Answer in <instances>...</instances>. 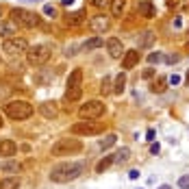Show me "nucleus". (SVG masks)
<instances>
[{
	"instance_id": "1",
	"label": "nucleus",
	"mask_w": 189,
	"mask_h": 189,
	"mask_svg": "<svg viewBox=\"0 0 189 189\" xmlns=\"http://www.w3.org/2000/svg\"><path fill=\"white\" fill-rule=\"evenodd\" d=\"M85 170H87V161H85V159H83V161H63V163L52 165V170H50L48 178H50L52 183L63 185V183H72V180H76Z\"/></svg>"
},
{
	"instance_id": "2",
	"label": "nucleus",
	"mask_w": 189,
	"mask_h": 189,
	"mask_svg": "<svg viewBox=\"0 0 189 189\" xmlns=\"http://www.w3.org/2000/svg\"><path fill=\"white\" fill-rule=\"evenodd\" d=\"M9 20L13 22L15 26H20V28H37L41 24V17L37 13L24 9V7H13L9 11Z\"/></svg>"
},
{
	"instance_id": "3",
	"label": "nucleus",
	"mask_w": 189,
	"mask_h": 189,
	"mask_svg": "<svg viewBox=\"0 0 189 189\" xmlns=\"http://www.w3.org/2000/svg\"><path fill=\"white\" fill-rule=\"evenodd\" d=\"M33 104L28 100H9L5 104V115L13 122H24L33 115Z\"/></svg>"
},
{
	"instance_id": "4",
	"label": "nucleus",
	"mask_w": 189,
	"mask_h": 189,
	"mask_svg": "<svg viewBox=\"0 0 189 189\" xmlns=\"http://www.w3.org/2000/svg\"><path fill=\"white\" fill-rule=\"evenodd\" d=\"M52 57V50L48 48L46 43H35V46H28L26 50V61L33 65V67H41L50 61Z\"/></svg>"
},
{
	"instance_id": "5",
	"label": "nucleus",
	"mask_w": 189,
	"mask_h": 189,
	"mask_svg": "<svg viewBox=\"0 0 189 189\" xmlns=\"http://www.w3.org/2000/svg\"><path fill=\"white\" fill-rule=\"evenodd\" d=\"M107 130L104 122H96V120H81L76 124H72L70 133L72 135H83V137H93V135H102Z\"/></svg>"
},
{
	"instance_id": "6",
	"label": "nucleus",
	"mask_w": 189,
	"mask_h": 189,
	"mask_svg": "<svg viewBox=\"0 0 189 189\" xmlns=\"http://www.w3.org/2000/svg\"><path fill=\"white\" fill-rule=\"evenodd\" d=\"M83 150V144L78 139H70V137H63V139H57L52 144V154L55 157H67V154H74V152H81Z\"/></svg>"
},
{
	"instance_id": "7",
	"label": "nucleus",
	"mask_w": 189,
	"mask_h": 189,
	"mask_svg": "<svg viewBox=\"0 0 189 189\" xmlns=\"http://www.w3.org/2000/svg\"><path fill=\"white\" fill-rule=\"evenodd\" d=\"M102 115H104V102L102 100H87L85 104L78 107L81 120H100Z\"/></svg>"
},
{
	"instance_id": "8",
	"label": "nucleus",
	"mask_w": 189,
	"mask_h": 189,
	"mask_svg": "<svg viewBox=\"0 0 189 189\" xmlns=\"http://www.w3.org/2000/svg\"><path fill=\"white\" fill-rule=\"evenodd\" d=\"M2 50H5L9 57L26 55V50H28V41H26L24 37H17V35H13V37H7V39L2 41Z\"/></svg>"
},
{
	"instance_id": "9",
	"label": "nucleus",
	"mask_w": 189,
	"mask_h": 189,
	"mask_svg": "<svg viewBox=\"0 0 189 189\" xmlns=\"http://www.w3.org/2000/svg\"><path fill=\"white\" fill-rule=\"evenodd\" d=\"M107 50H109V57H111V59H120V57L126 52L120 37H109V39H107Z\"/></svg>"
},
{
	"instance_id": "10",
	"label": "nucleus",
	"mask_w": 189,
	"mask_h": 189,
	"mask_svg": "<svg viewBox=\"0 0 189 189\" xmlns=\"http://www.w3.org/2000/svg\"><path fill=\"white\" fill-rule=\"evenodd\" d=\"M139 59H141V55H139L137 48L126 50V52L122 55V70H124V72H126V70H133V67L139 63Z\"/></svg>"
},
{
	"instance_id": "11",
	"label": "nucleus",
	"mask_w": 189,
	"mask_h": 189,
	"mask_svg": "<svg viewBox=\"0 0 189 189\" xmlns=\"http://www.w3.org/2000/svg\"><path fill=\"white\" fill-rule=\"evenodd\" d=\"M109 24H111V22H109V17L107 15H93L91 20H89V28L93 31V33H104V31H109Z\"/></svg>"
},
{
	"instance_id": "12",
	"label": "nucleus",
	"mask_w": 189,
	"mask_h": 189,
	"mask_svg": "<svg viewBox=\"0 0 189 189\" xmlns=\"http://www.w3.org/2000/svg\"><path fill=\"white\" fill-rule=\"evenodd\" d=\"M39 113H41V117H46V120H55V117L59 115V107H57L55 100H46V102L39 104Z\"/></svg>"
},
{
	"instance_id": "13",
	"label": "nucleus",
	"mask_w": 189,
	"mask_h": 189,
	"mask_svg": "<svg viewBox=\"0 0 189 189\" xmlns=\"http://www.w3.org/2000/svg\"><path fill=\"white\" fill-rule=\"evenodd\" d=\"M17 152V144L13 139H0V157L2 159H11Z\"/></svg>"
},
{
	"instance_id": "14",
	"label": "nucleus",
	"mask_w": 189,
	"mask_h": 189,
	"mask_svg": "<svg viewBox=\"0 0 189 189\" xmlns=\"http://www.w3.org/2000/svg\"><path fill=\"white\" fill-rule=\"evenodd\" d=\"M0 172L7 174V176H13V174H20L22 172V165L17 161H13V159H7V161L0 163Z\"/></svg>"
},
{
	"instance_id": "15",
	"label": "nucleus",
	"mask_w": 189,
	"mask_h": 189,
	"mask_svg": "<svg viewBox=\"0 0 189 189\" xmlns=\"http://www.w3.org/2000/svg\"><path fill=\"white\" fill-rule=\"evenodd\" d=\"M137 13L141 17L150 20V17H154V5L150 2V0H139V2H137Z\"/></svg>"
},
{
	"instance_id": "16",
	"label": "nucleus",
	"mask_w": 189,
	"mask_h": 189,
	"mask_svg": "<svg viewBox=\"0 0 189 189\" xmlns=\"http://www.w3.org/2000/svg\"><path fill=\"white\" fill-rule=\"evenodd\" d=\"M81 85H83V70L74 67L72 72H70L67 81H65V87H81Z\"/></svg>"
},
{
	"instance_id": "17",
	"label": "nucleus",
	"mask_w": 189,
	"mask_h": 189,
	"mask_svg": "<svg viewBox=\"0 0 189 189\" xmlns=\"http://www.w3.org/2000/svg\"><path fill=\"white\" fill-rule=\"evenodd\" d=\"M102 46H104V39H102L100 35H93V37H89V39L83 43V50H85V52H91V50L102 48Z\"/></svg>"
},
{
	"instance_id": "18",
	"label": "nucleus",
	"mask_w": 189,
	"mask_h": 189,
	"mask_svg": "<svg viewBox=\"0 0 189 189\" xmlns=\"http://www.w3.org/2000/svg\"><path fill=\"white\" fill-rule=\"evenodd\" d=\"M109 2H111V13H113V17H122V15H124L128 0H109Z\"/></svg>"
},
{
	"instance_id": "19",
	"label": "nucleus",
	"mask_w": 189,
	"mask_h": 189,
	"mask_svg": "<svg viewBox=\"0 0 189 189\" xmlns=\"http://www.w3.org/2000/svg\"><path fill=\"white\" fill-rule=\"evenodd\" d=\"M15 31H17V26L13 24L11 20H5V22H0V37H13L15 35Z\"/></svg>"
},
{
	"instance_id": "20",
	"label": "nucleus",
	"mask_w": 189,
	"mask_h": 189,
	"mask_svg": "<svg viewBox=\"0 0 189 189\" xmlns=\"http://www.w3.org/2000/svg\"><path fill=\"white\" fill-rule=\"evenodd\" d=\"M83 96V87H65V102H78Z\"/></svg>"
},
{
	"instance_id": "21",
	"label": "nucleus",
	"mask_w": 189,
	"mask_h": 189,
	"mask_svg": "<svg viewBox=\"0 0 189 189\" xmlns=\"http://www.w3.org/2000/svg\"><path fill=\"white\" fill-rule=\"evenodd\" d=\"M128 159H130V148H126V146L120 148V150L113 154V163H117V165H124Z\"/></svg>"
},
{
	"instance_id": "22",
	"label": "nucleus",
	"mask_w": 189,
	"mask_h": 189,
	"mask_svg": "<svg viewBox=\"0 0 189 189\" xmlns=\"http://www.w3.org/2000/svg\"><path fill=\"white\" fill-rule=\"evenodd\" d=\"M85 20V11H76V13H67L65 15V24L67 26H78Z\"/></svg>"
},
{
	"instance_id": "23",
	"label": "nucleus",
	"mask_w": 189,
	"mask_h": 189,
	"mask_svg": "<svg viewBox=\"0 0 189 189\" xmlns=\"http://www.w3.org/2000/svg\"><path fill=\"white\" fill-rule=\"evenodd\" d=\"M124 89H126V72L122 70V72L115 76V83H113V93H122Z\"/></svg>"
},
{
	"instance_id": "24",
	"label": "nucleus",
	"mask_w": 189,
	"mask_h": 189,
	"mask_svg": "<svg viewBox=\"0 0 189 189\" xmlns=\"http://www.w3.org/2000/svg\"><path fill=\"white\" fill-rule=\"evenodd\" d=\"M0 189H20V178L17 176H5L0 180Z\"/></svg>"
},
{
	"instance_id": "25",
	"label": "nucleus",
	"mask_w": 189,
	"mask_h": 189,
	"mask_svg": "<svg viewBox=\"0 0 189 189\" xmlns=\"http://www.w3.org/2000/svg\"><path fill=\"white\" fill-rule=\"evenodd\" d=\"M115 141H117V135L115 133H109V135H104V139L98 141V148L100 150H109L111 146H115Z\"/></svg>"
},
{
	"instance_id": "26",
	"label": "nucleus",
	"mask_w": 189,
	"mask_h": 189,
	"mask_svg": "<svg viewBox=\"0 0 189 189\" xmlns=\"http://www.w3.org/2000/svg\"><path fill=\"white\" fill-rule=\"evenodd\" d=\"M168 9L170 11H185V9H189V0H168Z\"/></svg>"
},
{
	"instance_id": "27",
	"label": "nucleus",
	"mask_w": 189,
	"mask_h": 189,
	"mask_svg": "<svg viewBox=\"0 0 189 189\" xmlns=\"http://www.w3.org/2000/svg\"><path fill=\"white\" fill-rule=\"evenodd\" d=\"M152 39H154V35L150 31H144V33L137 37V46H139V48H148V46L152 43Z\"/></svg>"
},
{
	"instance_id": "28",
	"label": "nucleus",
	"mask_w": 189,
	"mask_h": 189,
	"mask_svg": "<svg viewBox=\"0 0 189 189\" xmlns=\"http://www.w3.org/2000/svg\"><path fill=\"white\" fill-rule=\"evenodd\" d=\"M109 165H113V154H107V157H102V159L96 163V174H102Z\"/></svg>"
},
{
	"instance_id": "29",
	"label": "nucleus",
	"mask_w": 189,
	"mask_h": 189,
	"mask_svg": "<svg viewBox=\"0 0 189 189\" xmlns=\"http://www.w3.org/2000/svg\"><path fill=\"white\" fill-rule=\"evenodd\" d=\"M165 87H168V78H159V81H154V83L150 85V91H152V93H163Z\"/></svg>"
},
{
	"instance_id": "30",
	"label": "nucleus",
	"mask_w": 189,
	"mask_h": 189,
	"mask_svg": "<svg viewBox=\"0 0 189 189\" xmlns=\"http://www.w3.org/2000/svg\"><path fill=\"white\" fill-rule=\"evenodd\" d=\"M113 91V83H111V76H104L100 81V93L102 96H109V93Z\"/></svg>"
},
{
	"instance_id": "31",
	"label": "nucleus",
	"mask_w": 189,
	"mask_h": 189,
	"mask_svg": "<svg viewBox=\"0 0 189 189\" xmlns=\"http://www.w3.org/2000/svg\"><path fill=\"white\" fill-rule=\"evenodd\" d=\"M161 61H165V55H163V52H159V50H157V52H150V55H148V63H150V65L161 63Z\"/></svg>"
},
{
	"instance_id": "32",
	"label": "nucleus",
	"mask_w": 189,
	"mask_h": 189,
	"mask_svg": "<svg viewBox=\"0 0 189 189\" xmlns=\"http://www.w3.org/2000/svg\"><path fill=\"white\" fill-rule=\"evenodd\" d=\"M176 187H178V189H189V174H183V176H178V180H176Z\"/></svg>"
},
{
	"instance_id": "33",
	"label": "nucleus",
	"mask_w": 189,
	"mask_h": 189,
	"mask_svg": "<svg viewBox=\"0 0 189 189\" xmlns=\"http://www.w3.org/2000/svg\"><path fill=\"white\" fill-rule=\"evenodd\" d=\"M43 15L57 17V7H52V5H43Z\"/></svg>"
},
{
	"instance_id": "34",
	"label": "nucleus",
	"mask_w": 189,
	"mask_h": 189,
	"mask_svg": "<svg viewBox=\"0 0 189 189\" xmlns=\"http://www.w3.org/2000/svg\"><path fill=\"white\" fill-rule=\"evenodd\" d=\"M89 5L96 7V9H104V7L109 5V0H89Z\"/></svg>"
},
{
	"instance_id": "35",
	"label": "nucleus",
	"mask_w": 189,
	"mask_h": 189,
	"mask_svg": "<svg viewBox=\"0 0 189 189\" xmlns=\"http://www.w3.org/2000/svg\"><path fill=\"white\" fill-rule=\"evenodd\" d=\"M168 83H170L172 87L180 85V76H178V74H170V76H168Z\"/></svg>"
},
{
	"instance_id": "36",
	"label": "nucleus",
	"mask_w": 189,
	"mask_h": 189,
	"mask_svg": "<svg viewBox=\"0 0 189 189\" xmlns=\"http://www.w3.org/2000/svg\"><path fill=\"white\" fill-rule=\"evenodd\" d=\"M76 55V46H67L65 48V57H74Z\"/></svg>"
},
{
	"instance_id": "37",
	"label": "nucleus",
	"mask_w": 189,
	"mask_h": 189,
	"mask_svg": "<svg viewBox=\"0 0 189 189\" xmlns=\"http://www.w3.org/2000/svg\"><path fill=\"white\" fill-rule=\"evenodd\" d=\"M128 178H130V180H137V178H139V170H130V172H128Z\"/></svg>"
},
{
	"instance_id": "38",
	"label": "nucleus",
	"mask_w": 189,
	"mask_h": 189,
	"mask_svg": "<svg viewBox=\"0 0 189 189\" xmlns=\"http://www.w3.org/2000/svg\"><path fill=\"white\" fill-rule=\"evenodd\" d=\"M146 139H148V141L154 139V128H148V130H146Z\"/></svg>"
},
{
	"instance_id": "39",
	"label": "nucleus",
	"mask_w": 189,
	"mask_h": 189,
	"mask_svg": "<svg viewBox=\"0 0 189 189\" xmlns=\"http://www.w3.org/2000/svg\"><path fill=\"white\" fill-rule=\"evenodd\" d=\"M150 152H152V154H159V152H161V146H159V144H152V146H150Z\"/></svg>"
},
{
	"instance_id": "40",
	"label": "nucleus",
	"mask_w": 189,
	"mask_h": 189,
	"mask_svg": "<svg viewBox=\"0 0 189 189\" xmlns=\"http://www.w3.org/2000/svg\"><path fill=\"white\" fill-rule=\"evenodd\" d=\"M165 61H168V63H176V61H178V55H172V57H165Z\"/></svg>"
},
{
	"instance_id": "41",
	"label": "nucleus",
	"mask_w": 189,
	"mask_h": 189,
	"mask_svg": "<svg viewBox=\"0 0 189 189\" xmlns=\"http://www.w3.org/2000/svg\"><path fill=\"white\" fill-rule=\"evenodd\" d=\"M152 74H154V70H152V67H150V70H146V72H144V78H150V76H152Z\"/></svg>"
},
{
	"instance_id": "42",
	"label": "nucleus",
	"mask_w": 189,
	"mask_h": 189,
	"mask_svg": "<svg viewBox=\"0 0 189 189\" xmlns=\"http://www.w3.org/2000/svg\"><path fill=\"white\" fill-rule=\"evenodd\" d=\"M157 189H172V185H159Z\"/></svg>"
},
{
	"instance_id": "43",
	"label": "nucleus",
	"mask_w": 189,
	"mask_h": 189,
	"mask_svg": "<svg viewBox=\"0 0 189 189\" xmlns=\"http://www.w3.org/2000/svg\"><path fill=\"white\" fill-rule=\"evenodd\" d=\"M5 126V120H2V115H0V128H2Z\"/></svg>"
},
{
	"instance_id": "44",
	"label": "nucleus",
	"mask_w": 189,
	"mask_h": 189,
	"mask_svg": "<svg viewBox=\"0 0 189 189\" xmlns=\"http://www.w3.org/2000/svg\"><path fill=\"white\" fill-rule=\"evenodd\" d=\"M0 17H2V7H0Z\"/></svg>"
}]
</instances>
